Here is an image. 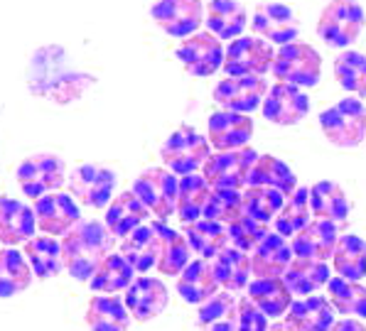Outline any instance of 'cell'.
<instances>
[{"instance_id":"10","label":"cell","mask_w":366,"mask_h":331,"mask_svg":"<svg viewBox=\"0 0 366 331\" xmlns=\"http://www.w3.org/2000/svg\"><path fill=\"white\" fill-rule=\"evenodd\" d=\"M256 160L258 153L253 148L214 153L202 167V177L209 182L212 189H241L249 184L251 167L256 165Z\"/></svg>"},{"instance_id":"16","label":"cell","mask_w":366,"mask_h":331,"mask_svg":"<svg viewBox=\"0 0 366 331\" xmlns=\"http://www.w3.org/2000/svg\"><path fill=\"white\" fill-rule=\"evenodd\" d=\"M35 216H37V228L44 235H66L71 228L81 221V211H79L76 201L69 194L52 192L42 199L35 201Z\"/></svg>"},{"instance_id":"34","label":"cell","mask_w":366,"mask_h":331,"mask_svg":"<svg viewBox=\"0 0 366 331\" xmlns=\"http://www.w3.org/2000/svg\"><path fill=\"white\" fill-rule=\"evenodd\" d=\"M330 280L332 277H330L327 263L302 260V258H292L290 268L283 275V282L288 285L290 292L300 297H312V292H317Z\"/></svg>"},{"instance_id":"8","label":"cell","mask_w":366,"mask_h":331,"mask_svg":"<svg viewBox=\"0 0 366 331\" xmlns=\"http://www.w3.org/2000/svg\"><path fill=\"white\" fill-rule=\"evenodd\" d=\"M133 192L148 206L150 214L157 216V221H167L172 214H177L179 179L167 167H148L145 172H140Z\"/></svg>"},{"instance_id":"19","label":"cell","mask_w":366,"mask_h":331,"mask_svg":"<svg viewBox=\"0 0 366 331\" xmlns=\"http://www.w3.org/2000/svg\"><path fill=\"white\" fill-rule=\"evenodd\" d=\"M207 133H209V145L217 148V153L241 150L249 148V140L253 136V121L246 113L217 111V113L209 116Z\"/></svg>"},{"instance_id":"24","label":"cell","mask_w":366,"mask_h":331,"mask_svg":"<svg viewBox=\"0 0 366 331\" xmlns=\"http://www.w3.org/2000/svg\"><path fill=\"white\" fill-rule=\"evenodd\" d=\"M148 206L138 199L135 192H123L118 194L106 209V226L116 238H128L135 228H140L148 218Z\"/></svg>"},{"instance_id":"28","label":"cell","mask_w":366,"mask_h":331,"mask_svg":"<svg viewBox=\"0 0 366 331\" xmlns=\"http://www.w3.org/2000/svg\"><path fill=\"white\" fill-rule=\"evenodd\" d=\"M219 290L217 275H214L212 263L207 260H194L189 263L177 277V292L184 302L189 305H204L207 300H212Z\"/></svg>"},{"instance_id":"5","label":"cell","mask_w":366,"mask_h":331,"mask_svg":"<svg viewBox=\"0 0 366 331\" xmlns=\"http://www.w3.org/2000/svg\"><path fill=\"white\" fill-rule=\"evenodd\" d=\"M273 76L278 83H290L297 88H310L320 81V71H322V57L320 52L307 42H290L275 52L273 66H270Z\"/></svg>"},{"instance_id":"36","label":"cell","mask_w":366,"mask_h":331,"mask_svg":"<svg viewBox=\"0 0 366 331\" xmlns=\"http://www.w3.org/2000/svg\"><path fill=\"white\" fill-rule=\"evenodd\" d=\"M217 282L222 285L227 292H239L249 285L251 277V258L236 248H224L222 253L214 258L212 263Z\"/></svg>"},{"instance_id":"4","label":"cell","mask_w":366,"mask_h":331,"mask_svg":"<svg viewBox=\"0 0 366 331\" xmlns=\"http://www.w3.org/2000/svg\"><path fill=\"white\" fill-rule=\"evenodd\" d=\"M322 136L335 148L352 150L366 140V108L359 98H342L340 103L330 106L320 113Z\"/></svg>"},{"instance_id":"26","label":"cell","mask_w":366,"mask_h":331,"mask_svg":"<svg viewBox=\"0 0 366 331\" xmlns=\"http://www.w3.org/2000/svg\"><path fill=\"white\" fill-rule=\"evenodd\" d=\"M310 209L317 218L322 221H332L337 226H345L349 221V199L345 194V189L337 182H330V179H322V182L312 184L310 187Z\"/></svg>"},{"instance_id":"38","label":"cell","mask_w":366,"mask_h":331,"mask_svg":"<svg viewBox=\"0 0 366 331\" xmlns=\"http://www.w3.org/2000/svg\"><path fill=\"white\" fill-rule=\"evenodd\" d=\"M249 297L266 317H283V312H288L292 305V292L283 282V277L253 280L249 285Z\"/></svg>"},{"instance_id":"40","label":"cell","mask_w":366,"mask_h":331,"mask_svg":"<svg viewBox=\"0 0 366 331\" xmlns=\"http://www.w3.org/2000/svg\"><path fill=\"white\" fill-rule=\"evenodd\" d=\"M184 238L189 240V245L194 248V253L202 255V260H209V258H217L224 248H229V233L222 223L207 221V218H199L194 223H187L184 226Z\"/></svg>"},{"instance_id":"20","label":"cell","mask_w":366,"mask_h":331,"mask_svg":"<svg viewBox=\"0 0 366 331\" xmlns=\"http://www.w3.org/2000/svg\"><path fill=\"white\" fill-rule=\"evenodd\" d=\"M35 228V209L13 196H0V243H5V248H15V245L32 240Z\"/></svg>"},{"instance_id":"37","label":"cell","mask_w":366,"mask_h":331,"mask_svg":"<svg viewBox=\"0 0 366 331\" xmlns=\"http://www.w3.org/2000/svg\"><path fill=\"white\" fill-rule=\"evenodd\" d=\"M155 228L160 231V238H162V253H160V263H157V270L162 275H182L184 268L189 265V240L184 238L179 231H174V228L165 226V221H155Z\"/></svg>"},{"instance_id":"46","label":"cell","mask_w":366,"mask_h":331,"mask_svg":"<svg viewBox=\"0 0 366 331\" xmlns=\"http://www.w3.org/2000/svg\"><path fill=\"white\" fill-rule=\"evenodd\" d=\"M335 78L345 91L366 96V57L362 52H342L335 59Z\"/></svg>"},{"instance_id":"13","label":"cell","mask_w":366,"mask_h":331,"mask_svg":"<svg viewBox=\"0 0 366 331\" xmlns=\"http://www.w3.org/2000/svg\"><path fill=\"white\" fill-rule=\"evenodd\" d=\"M150 15L162 32L170 37H192L204 20V3L202 0H155Z\"/></svg>"},{"instance_id":"18","label":"cell","mask_w":366,"mask_h":331,"mask_svg":"<svg viewBox=\"0 0 366 331\" xmlns=\"http://www.w3.org/2000/svg\"><path fill=\"white\" fill-rule=\"evenodd\" d=\"M340 226L332 221H310L300 233L292 238V255L302 260H317L327 263L335 258L337 243H340Z\"/></svg>"},{"instance_id":"39","label":"cell","mask_w":366,"mask_h":331,"mask_svg":"<svg viewBox=\"0 0 366 331\" xmlns=\"http://www.w3.org/2000/svg\"><path fill=\"white\" fill-rule=\"evenodd\" d=\"M133 268L121 253H111L101 263V268L97 270L92 280H89V287L94 292L101 295H116L121 290H128L133 285Z\"/></svg>"},{"instance_id":"35","label":"cell","mask_w":366,"mask_h":331,"mask_svg":"<svg viewBox=\"0 0 366 331\" xmlns=\"http://www.w3.org/2000/svg\"><path fill=\"white\" fill-rule=\"evenodd\" d=\"M249 187H270L290 196L297 189V179L283 160L273 155H258L256 165L251 167Z\"/></svg>"},{"instance_id":"11","label":"cell","mask_w":366,"mask_h":331,"mask_svg":"<svg viewBox=\"0 0 366 331\" xmlns=\"http://www.w3.org/2000/svg\"><path fill=\"white\" fill-rule=\"evenodd\" d=\"M275 59L273 47L261 37L232 39L224 54V71L227 76H266Z\"/></svg>"},{"instance_id":"25","label":"cell","mask_w":366,"mask_h":331,"mask_svg":"<svg viewBox=\"0 0 366 331\" xmlns=\"http://www.w3.org/2000/svg\"><path fill=\"white\" fill-rule=\"evenodd\" d=\"M86 327L92 331H128L131 312L116 295H97L86 307Z\"/></svg>"},{"instance_id":"45","label":"cell","mask_w":366,"mask_h":331,"mask_svg":"<svg viewBox=\"0 0 366 331\" xmlns=\"http://www.w3.org/2000/svg\"><path fill=\"white\" fill-rule=\"evenodd\" d=\"M241 216H244V194L239 189H212V196L204 209L207 221L232 226Z\"/></svg>"},{"instance_id":"14","label":"cell","mask_w":366,"mask_h":331,"mask_svg":"<svg viewBox=\"0 0 366 331\" xmlns=\"http://www.w3.org/2000/svg\"><path fill=\"white\" fill-rule=\"evenodd\" d=\"M224 47L222 39L212 32H194L192 37L182 39L177 47V59L184 71L192 76H212L224 66Z\"/></svg>"},{"instance_id":"12","label":"cell","mask_w":366,"mask_h":331,"mask_svg":"<svg viewBox=\"0 0 366 331\" xmlns=\"http://www.w3.org/2000/svg\"><path fill=\"white\" fill-rule=\"evenodd\" d=\"M268 91L270 88L263 76H229L217 83L214 101L222 106V111L249 116L266 101Z\"/></svg>"},{"instance_id":"17","label":"cell","mask_w":366,"mask_h":331,"mask_svg":"<svg viewBox=\"0 0 366 331\" xmlns=\"http://www.w3.org/2000/svg\"><path fill=\"white\" fill-rule=\"evenodd\" d=\"M310 113V98L302 88L290 83H275L270 86L266 101H263V118L275 126H295L305 121Z\"/></svg>"},{"instance_id":"21","label":"cell","mask_w":366,"mask_h":331,"mask_svg":"<svg viewBox=\"0 0 366 331\" xmlns=\"http://www.w3.org/2000/svg\"><path fill=\"white\" fill-rule=\"evenodd\" d=\"M170 292H167L165 282L157 277H138L126 290V307L131 312L135 322H150V319L160 317L165 312Z\"/></svg>"},{"instance_id":"15","label":"cell","mask_w":366,"mask_h":331,"mask_svg":"<svg viewBox=\"0 0 366 331\" xmlns=\"http://www.w3.org/2000/svg\"><path fill=\"white\" fill-rule=\"evenodd\" d=\"M251 30L256 37L273 44H290L300 35V20L283 3H261L253 13Z\"/></svg>"},{"instance_id":"41","label":"cell","mask_w":366,"mask_h":331,"mask_svg":"<svg viewBox=\"0 0 366 331\" xmlns=\"http://www.w3.org/2000/svg\"><path fill=\"white\" fill-rule=\"evenodd\" d=\"M310 216H312V209H310V189L297 187L295 192L285 199L283 209L275 216V231L283 235V238H288V235L295 238V235L310 223Z\"/></svg>"},{"instance_id":"32","label":"cell","mask_w":366,"mask_h":331,"mask_svg":"<svg viewBox=\"0 0 366 331\" xmlns=\"http://www.w3.org/2000/svg\"><path fill=\"white\" fill-rule=\"evenodd\" d=\"M32 277H35V273H32L25 253L15 248L0 250V300L25 292L32 285Z\"/></svg>"},{"instance_id":"43","label":"cell","mask_w":366,"mask_h":331,"mask_svg":"<svg viewBox=\"0 0 366 331\" xmlns=\"http://www.w3.org/2000/svg\"><path fill=\"white\" fill-rule=\"evenodd\" d=\"M285 199H288V196L283 192H278V189L249 187V189H244V214L268 226L270 221H275L278 211L283 209Z\"/></svg>"},{"instance_id":"23","label":"cell","mask_w":366,"mask_h":331,"mask_svg":"<svg viewBox=\"0 0 366 331\" xmlns=\"http://www.w3.org/2000/svg\"><path fill=\"white\" fill-rule=\"evenodd\" d=\"M292 263V245L285 243L280 233H268V238L253 250L251 273L256 280H278Z\"/></svg>"},{"instance_id":"33","label":"cell","mask_w":366,"mask_h":331,"mask_svg":"<svg viewBox=\"0 0 366 331\" xmlns=\"http://www.w3.org/2000/svg\"><path fill=\"white\" fill-rule=\"evenodd\" d=\"M212 196V187L202 175H184L179 179V194H177V216L187 226L199 218H204L207 201Z\"/></svg>"},{"instance_id":"49","label":"cell","mask_w":366,"mask_h":331,"mask_svg":"<svg viewBox=\"0 0 366 331\" xmlns=\"http://www.w3.org/2000/svg\"><path fill=\"white\" fill-rule=\"evenodd\" d=\"M330 331H366V327L362 322H357V319H342Z\"/></svg>"},{"instance_id":"2","label":"cell","mask_w":366,"mask_h":331,"mask_svg":"<svg viewBox=\"0 0 366 331\" xmlns=\"http://www.w3.org/2000/svg\"><path fill=\"white\" fill-rule=\"evenodd\" d=\"M116 235L101 221H79L61 240L64 270L79 282H89L97 275L101 263L111 255Z\"/></svg>"},{"instance_id":"27","label":"cell","mask_w":366,"mask_h":331,"mask_svg":"<svg viewBox=\"0 0 366 331\" xmlns=\"http://www.w3.org/2000/svg\"><path fill=\"white\" fill-rule=\"evenodd\" d=\"M207 30L219 39H239L246 27V8L239 0H209Z\"/></svg>"},{"instance_id":"3","label":"cell","mask_w":366,"mask_h":331,"mask_svg":"<svg viewBox=\"0 0 366 331\" xmlns=\"http://www.w3.org/2000/svg\"><path fill=\"white\" fill-rule=\"evenodd\" d=\"M364 22L366 15L359 0H330L317 18V35L327 47L345 49L357 42Z\"/></svg>"},{"instance_id":"7","label":"cell","mask_w":366,"mask_h":331,"mask_svg":"<svg viewBox=\"0 0 366 331\" xmlns=\"http://www.w3.org/2000/svg\"><path fill=\"white\" fill-rule=\"evenodd\" d=\"M18 184L27 199H42V196L59 192L66 182V165L59 155L35 153L18 165Z\"/></svg>"},{"instance_id":"50","label":"cell","mask_w":366,"mask_h":331,"mask_svg":"<svg viewBox=\"0 0 366 331\" xmlns=\"http://www.w3.org/2000/svg\"><path fill=\"white\" fill-rule=\"evenodd\" d=\"M268 331H297V329L292 327V324H288V322H278V324H273Z\"/></svg>"},{"instance_id":"9","label":"cell","mask_w":366,"mask_h":331,"mask_svg":"<svg viewBox=\"0 0 366 331\" xmlns=\"http://www.w3.org/2000/svg\"><path fill=\"white\" fill-rule=\"evenodd\" d=\"M66 187L74 199L89 209H109L116 189L114 170L101 165H79L66 177Z\"/></svg>"},{"instance_id":"22","label":"cell","mask_w":366,"mask_h":331,"mask_svg":"<svg viewBox=\"0 0 366 331\" xmlns=\"http://www.w3.org/2000/svg\"><path fill=\"white\" fill-rule=\"evenodd\" d=\"M160 253H162V238L160 231L155 228V221L143 223L140 228H135L121 243V255L131 263L135 273H148L150 268H155L160 263Z\"/></svg>"},{"instance_id":"29","label":"cell","mask_w":366,"mask_h":331,"mask_svg":"<svg viewBox=\"0 0 366 331\" xmlns=\"http://www.w3.org/2000/svg\"><path fill=\"white\" fill-rule=\"evenodd\" d=\"M25 258L30 263L37 280H52L64 270V258H61V243L52 235H35L25 243Z\"/></svg>"},{"instance_id":"1","label":"cell","mask_w":366,"mask_h":331,"mask_svg":"<svg viewBox=\"0 0 366 331\" xmlns=\"http://www.w3.org/2000/svg\"><path fill=\"white\" fill-rule=\"evenodd\" d=\"M97 83V76L71 64L69 54L59 44H44L32 52L27 64V88L32 96L52 101L57 106L74 103Z\"/></svg>"},{"instance_id":"6","label":"cell","mask_w":366,"mask_h":331,"mask_svg":"<svg viewBox=\"0 0 366 331\" xmlns=\"http://www.w3.org/2000/svg\"><path fill=\"white\" fill-rule=\"evenodd\" d=\"M160 157L172 175H194L212 157L209 138L197 133L192 126H179L160 148Z\"/></svg>"},{"instance_id":"47","label":"cell","mask_w":366,"mask_h":331,"mask_svg":"<svg viewBox=\"0 0 366 331\" xmlns=\"http://www.w3.org/2000/svg\"><path fill=\"white\" fill-rule=\"evenodd\" d=\"M227 233H229V243H232L236 250H241V253H253V250L268 238L270 231L266 223H258L256 218L244 214L241 218H236L232 226H227Z\"/></svg>"},{"instance_id":"48","label":"cell","mask_w":366,"mask_h":331,"mask_svg":"<svg viewBox=\"0 0 366 331\" xmlns=\"http://www.w3.org/2000/svg\"><path fill=\"white\" fill-rule=\"evenodd\" d=\"M239 331H268V317L246 295L239 302Z\"/></svg>"},{"instance_id":"31","label":"cell","mask_w":366,"mask_h":331,"mask_svg":"<svg viewBox=\"0 0 366 331\" xmlns=\"http://www.w3.org/2000/svg\"><path fill=\"white\" fill-rule=\"evenodd\" d=\"M197 327L202 331H239V302L229 292H217L199 305Z\"/></svg>"},{"instance_id":"30","label":"cell","mask_w":366,"mask_h":331,"mask_svg":"<svg viewBox=\"0 0 366 331\" xmlns=\"http://www.w3.org/2000/svg\"><path fill=\"white\" fill-rule=\"evenodd\" d=\"M285 322L297 331H330L335 327V312L325 297H305L290 305Z\"/></svg>"},{"instance_id":"44","label":"cell","mask_w":366,"mask_h":331,"mask_svg":"<svg viewBox=\"0 0 366 331\" xmlns=\"http://www.w3.org/2000/svg\"><path fill=\"white\" fill-rule=\"evenodd\" d=\"M330 302L335 305L337 312L342 314H357V317L366 319V287L359 282L345 277H335L327 282Z\"/></svg>"},{"instance_id":"42","label":"cell","mask_w":366,"mask_h":331,"mask_svg":"<svg viewBox=\"0 0 366 331\" xmlns=\"http://www.w3.org/2000/svg\"><path fill=\"white\" fill-rule=\"evenodd\" d=\"M335 270L340 277L359 282L366 275V240L359 235H342L335 250Z\"/></svg>"}]
</instances>
